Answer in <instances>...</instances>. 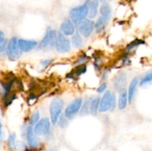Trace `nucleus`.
<instances>
[{
	"label": "nucleus",
	"mask_w": 152,
	"mask_h": 151,
	"mask_svg": "<svg viewBox=\"0 0 152 151\" xmlns=\"http://www.w3.org/2000/svg\"><path fill=\"white\" fill-rule=\"evenodd\" d=\"M78 27L79 32H80L79 33L85 37H88L90 36L94 29V24L93 21L90 19H85L78 25Z\"/></svg>",
	"instance_id": "6e6552de"
},
{
	"label": "nucleus",
	"mask_w": 152,
	"mask_h": 151,
	"mask_svg": "<svg viewBox=\"0 0 152 151\" xmlns=\"http://www.w3.org/2000/svg\"><path fill=\"white\" fill-rule=\"evenodd\" d=\"M39 113L38 111H36L35 113H34L32 114L31 118H30V124H31V126L35 125L39 121Z\"/></svg>",
	"instance_id": "bb28decb"
},
{
	"label": "nucleus",
	"mask_w": 152,
	"mask_h": 151,
	"mask_svg": "<svg viewBox=\"0 0 152 151\" xmlns=\"http://www.w3.org/2000/svg\"><path fill=\"white\" fill-rule=\"evenodd\" d=\"M18 45L21 51L28 52L37 46V41L34 40H25L19 39L18 40Z\"/></svg>",
	"instance_id": "9d476101"
},
{
	"label": "nucleus",
	"mask_w": 152,
	"mask_h": 151,
	"mask_svg": "<svg viewBox=\"0 0 152 151\" xmlns=\"http://www.w3.org/2000/svg\"><path fill=\"white\" fill-rule=\"evenodd\" d=\"M5 48L7 57L11 60H16L21 56L22 51L18 45V40L16 38H12L8 41Z\"/></svg>",
	"instance_id": "7ed1b4c3"
},
{
	"label": "nucleus",
	"mask_w": 152,
	"mask_h": 151,
	"mask_svg": "<svg viewBox=\"0 0 152 151\" xmlns=\"http://www.w3.org/2000/svg\"><path fill=\"white\" fill-rule=\"evenodd\" d=\"M107 87V84L106 83H102L97 89V92L98 93H102V92L105 91V90L106 89Z\"/></svg>",
	"instance_id": "c756f323"
},
{
	"label": "nucleus",
	"mask_w": 152,
	"mask_h": 151,
	"mask_svg": "<svg viewBox=\"0 0 152 151\" xmlns=\"http://www.w3.org/2000/svg\"><path fill=\"white\" fill-rule=\"evenodd\" d=\"M73 44L77 48H80L83 46V39H82L81 36L79 33H76L73 36Z\"/></svg>",
	"instance_id": "aec40b11"
},
{
	"label": "nucleus",
	"mask_w": 152,
	"mask_h": 151,
	"mask_svg": "<svg viewBox=\"0 0 152 151\" xmlns=\"http://www.w3.org/2000/svg\"><path fill=\"white\" fill-rule=\"evenodd\" d=\"M99 1H101V2H105V0H99Z\"/></svg>",
	"instance_id": "72a5a7b5"
},
{
	"label": "nucleus",
	"mask_w": 152,
	"mask_h": 151,
	"mask_svg": "<svg viewBox=\"0 0 152 151\" xmlns=\"http://www.w3.org/2000/svg\"><path fill=\"white\" fill-rule=\"evenodd\" d=\"M27 141L28 144L31 148H36L39 144V139L34 132L32 126H29L27 129Z\"/></svg>",
	"instance_id": "1a4fd4ad"
},
{
	"label": "nucleus",
	"mask_w": 152,
	"mask_h": 151,
	"mask_svg": "<svg viewBox=\"0 0 152 151\" xmlns=\"http://www.w3.org/2000/svg\"><path fill=\"white\" fill-rule=\"evenodd\" d=\"M59 124L62 127H66L67 124H68V121H67V118L65 115H62L61 116H59Z\"/></svg>",
	"instance_id": "c85d7f7f"
},
{
	"label": "nucleus",
	"mask_w": 152,
	"mask_h": 151,
	"mask_svg": "<svg viewBox=\"0 0 152 151\" xmlns=\"http://www.w3.org/2000/svg\"><path fill=\"white\" fill-rule=\"evenodd\" d=\"M127 81V76L126 73L121 72L115 77L114 81V87L116 90H120L123 88H125V85Z\"/></svg>",
	"instance_id": "9b49d317"
},
{
	"label": "nucleus",
	"mask_w": 152,
	"mask_h": 151,
	"mask_svg": "<svg viewBox=\"0 0 152 151\" xmlns=\"http://www.w3.org/2000/svg\"><path fill=\"white\" fill-rule=\"evenodd\" d=\"M7 144H8V147L10 149L12 150L16 149V134L12 133L9 136L8 139H7Z\"/></svg>",
	"instance_id": "5701e85b"
},
{
	"label": "nucleus",
	"mask_w": 152,
	"mask_h": 151,
	"mask_svg": "<svg viewBox=\"0 0 152 151\" xmlns=\"http://www.w3.org/2000/svg\"><path fill=\"white\" fill-rule=\"evenodd\" d=\"M86 56H82V57H80L79 58L78 61L77 62V64H79V65H84V62L86 61Z\"/></svg>",
	"instance_id": "2f4dec72"
},
{
	"label": "nucleus",
	"mask_w": 152,
	"mask_h": 151,
	"mask_svg": "<svg viewBox=\"0 0 152 151\" xmlns=\"http://www.w3.org/2000/svg\"><path fill=\"white\" fill-rule=\"evenodd\" d=\"M99 105V98L94 97L91 101L90 112L92 115H96L98 112V108Z\"/></svg>",
	"instance_id": "a211bd4d"
},
{
	"label": "nucleus",
	"mask_w": 152,
	"mask_h": 151,
	"mask_svg": "<svg viewBox=\"0 0 152 151\" xmlns=\"http://www.w3.org/2000/svg\"><path fill=\"white\" fill-rule=\"evenodd\" d=\"M110 97H111V92L106 91L104 93L103 96L101 100H99V111L100 112H106L109 110Z\"/></svg>",
	"instance_id": "f8f14e48"
},
{
	"label": "nucleus",
	"mask_w": 152,
	"mask_h": 151,
	"mask_svg": "<svg viewBox=\"0 0 152 151\" xmlns=\"http://www.w3.org/2000/svg\"><path fill=\"white\" fill-rule=\"evenodd\" d=\"M108 19L104 18L103 16H100V17L97 19L96 25H95V28H96V32L100 33L101 31L105 28V25L108 23Z\"/></svg>",
	"instance_id": "6ab92c4d"
},
{
	"label": "nucleus",
	"mask_w": 152,
	"mask_h": 151,
	"mask_svg": "<svg viewBox=\"0 0 152 151\" xmlns=\"http://www.w3.org/2000/svg\"><path fill=\"white\" fill-rule=\"evenodd\" d=\"M88 13V0L84 4L71 9L70 11V17H71V22L76 26H78L83 21L86 19Z\"/></svg>",
	"instance_id": "f257e3e1"
},
{
	"label": "nucleus",
	"mask_w": 152,
	"mask_h": 151,
	"mask_svg": "<svg viewBox=\"0 0 152 151\" xmlns=\"http://www.w3.org/2000/svg\"><path fill=\"white\" fill-rule=\"evenodd\" d=\"M82 105H83V99L81 98H78V99L73 101L67 107L66 110H65V115L66 116V118H68V119H71V118H74L77 115V113L80 111Z\"/></svg>",
	"instance_id": "423d86ee"
},
{
	"label": "nucleus",
	"mask_w": 152,
	"mask_h": 151,
	"mask_svg": "<svg viewBox=\"0 0 152 151\" xmlns=\"http://www.w3.org/2000/svg\"><path fill=\"white\" fill-rule=\"evenodd\" d=\"M144 41H142V40H140V39H137L135 40V41H132L131 44H129V45H128L127 48H126V51H130V50H133V49H134L135 47H137V46L140 45V44H144Z\"/></svg>",
	"instance_id": "393cba45"
},
{
	"label": "nucleus",
	"mask_w": 152,
	"mask_h": 151,
	"mask_svg": "<svg viewBox=\"0 0 152 151\" xmlns=\"http://www.w3.org/2000/svg\"><path fill=\"white\" fill-rule=\"evenodd\" d=\"M51 62H52V60H51V59H45V60L42 61L41 65H42L43 67H47L48 65H50V64L51 63Z\"/></svg>",
	"instance_id": "7c9ffc66"
},
{
	"label": "nucleus",
	"mask_w": 152,
	"mask_h": 151,
	"mask_svg": "<svg viewBox=\"0 0 152 151\" xmlns=\"http://www.w3.org/2000/svg\"><path fill=\"white\" fill-rule=\"evenodd\" d=\"M63 102L60 99H54L50 103L49 110H50V119L53 124H56L59 120L62 108H63Z\"/></svg>",
	"instance_id": "f03ea898"
},
{
	"label": "nucleus",
	"mask_w": 152,
	"mask_h": 151,
	"mask_svg": "<svg viewBox=\"0 0 152 151\" xmlns=\"http://www.w3.org/2000/svg\"><path fill=\"white\" fill-rule=\"evenodd\" d=\"M100 13L102 16L109 21L111 17V9L108 4H103L100 7Z\"/></svg>",
	"instance_id": "f3484780"
},
{
	"label": "nucleus",
	"mask_w": 152,
	"mask_h": 151,
	"mask_svg": "<svg viewBox=\"0 0 152 151\" xmlns=\"http://www.w3.org/2000/svg\"><path fill=\"white\" fill-rule=\"evenodd\" d=\"M138 82H139V80L138 78H133V80L131 82L130 85L129 87V92L128 93V100H129V103H132V101H133L134 97L135 92H136Z\"/></svg>",
	"instance_id": "2eb2a0df"
},
{
	"label": "nucleus",
	"mask_w": 152,
	"mask_h": 151,
	"mask_svg": "<svg viewBox=\"0 0 152 151\" xmlns=\"http://www.w3.org/2000/svg\"><path fill=\"white\" fill-rule=\"evenodd\" d=\"M91 99H88L85 102L84 105H82V110L80 111V115H86L90 111V105H91Z\"/></svg>",
	"instance_id": "412c9836"
},
{
	"label": "nucleus",
	"mask_w": 152,
	"mask_h": 151,
	"mask_svg": "<svg viewBox=\"0 0 152 151\" xmlns=\"http://www.w3.org/2000/svg\"><path fill=\"white\" fill-rule=\"evenodd\" d=\"M6 45H7V41H6L5 36L2 31L0 30V53L5 49Z\"/></svg>",
	"instance_id": "b1692460"
},
{
	"label": "nucleus",
	"mask_w": 152,
	"mask_h": 151,
	"mask_svg": "<svg viewBox=\"0 0 152 151\" xmlns=\"http://www.w3.org/2000/svg\"><path fill=\"white\" fill-rule=\"evenodd\" d=\"M1 121H0V136H1Z\"/></svg>",
	"instance_id": "473e14b6"
},
{
	"label": "nucleus",
	"mask_w": 152,
	"mask_h": 151,
	"mask_svg": "<svg viewBox=\"0 0 152 151\" xmlns=\"http://www.w3.org/2000/svg\"><path fill=\"white\" fill-rule=\"evenodd\" d=\"M50 122L49 119L47 118H44L35 124L34 132L36 135H39V136L46 135L48 133L50 130Z\"/></svg>",
	"instance_id": "0eeeda50"
},
{
	"label": "nucleus",
	"mask_w": 152,
	"mask_h": 151,
	"mask_svg": "<svg viewBox=\"0 0 152 151\" xmlns=\"http://www.w3.org/2000/svg\"><path fill=\"white\" fill-rule=\"evenodd\" d=\"M151 79H152V73L151 72H150L149 73L146 74V75L142 78V79L140 81V86L147 85V84L151 83Z\"/></svg>",
	"instance_id": "a878e982"
},
{
	"label": "nucleus",
	"mask_w": 152,
	"mask_h": 151,
	"mask_svg": "<svg viewBox=\"0 0 152 151\" xmlns=\"http://www.w3.org/2000/svg\"><path fill=\"white\" fill-rule=\"evenodd\" d=\"M56 37L57 33L54 30H49L46 34L45 35L44 38L42 39L39 44V49H45L47 47H55L56 44Z\"/></svg>",
	"instance_id": "20e7f679"
},
{
	"label": "nucleus",
	"mask_w": 152,
	"mask_h": 151,
	"mask_svg": "<svg viewBox=\"0 0 152 151\" xmlns=\"http://www.w3.org/2000/svg\"><path fill=\"white\" fill-rule=\"evenodd\" d=\"M62 33L65 36H71L74 34V25L73 22L70 20H65L62 22L60 27Z\"/></svg>",
	"instance_id": "ddd939ff"
},
{
	"label": "nucleus",
	"mask_w": 152,
	"mask_h": 151,
	"mask_svg": "<svg viewBox=\"0 0 152 151\" xmlns=\"http://www.w3.org/2000/svg\"><path fill=\"white\" fill-rule=\"evenodd\" d=\"M86 69H87V68H86V65H80V66L77 67L76 69H74V70L71 73V74H72V76H74V77L80 76L82 74L86 73Z\"/></svg>",
	"instance_id": "4be33fe9"
},
{
	"label": "nucleus",
	"mask_w": 152,
	"mask_h": 151,
	"mask_svg": "<svg viewBox=\"0 0 152 151\" xmlns=\"http://www.w3.org/2000/svg\"><path fill=\"white\" fill-rule=\"evenodd\" d=\"M99 7V0H88V13L91 19L96 16Z\"/></svg>",
	"instance_id": "dca6fc26"
},
{
	"label": "nucleus",
	"mask_w": 152,
	"mask_h": 151,
	"mask_svg": "<svg viewBox=\"0 0 152 151\" xmlns=\"http://www.w3.org/2000/svg\"><path fill=\"white\" fill-rule=\"evenodd\" d=\"M55 47L59 53H67L71 50L70 40L62 33H58Z\"/></svg>",
	"instance_id": "39448f33"
},
{
	"label": "nucleus",
	"mask_w": 152,
	"mask_h": 151,
	"mask_svg": "<svg viewBox=\"0 0 152 151\" xmlns=\"http://www.w3.org/2000/svg\"><path fill=\"white\" fill-rule=\"evenodd\" d=\"M128 102V93L126 88H123L120 90V96H119L118 107L120 110H123L127 106Z\"/></svg>",
	"instance_id": "4468645a"
},
{
	"label": "nucleus",
	"mask_w": 152,
	"mask_h": 151,
	"mask_svg": "<svg viewBox=\"0 0 152 151\" xmlns=\"http://www.w3.org/2000/svg\"><path fill=\"white\" fill-rule=\"evenodd\" d=\"M116 107V96L114 93H111V97H110V105L109 110L113 111Z\"/></svg>",
	"instance_id": "cd10ccee"
}]
</instances>
